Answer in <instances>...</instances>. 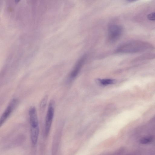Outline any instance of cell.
Listing matches in <instances>:
<instances>
[{
  "mask_svg": "<svg viewBox=\"0 0 155 155\" xmlns=\"http://www.w3.org/2000/svg\"><path fill=\"white\" fill-rule=\"evenodd\" d=\"M152 139L153 138L152 137H146L141 139L140 141V143L144 144H147L151 143Z\"/></svg>",
  "mask_w": 155,
  "mask_h": 155,
  "instance_id": "8fae6325",
  "label": "cell"
},
{
  "mask_svg": "<svg viewBox=\"0 0 155 155\" xmlns=\"http://www.w3.org/2000/svg\"><path fill=\"white\" fill-rule=\"evenodd\" d=\"M87 56L84 55L77 62L74 69L70 74L71 79H73L77 76L79 72L84 63L86 59Z\"/></svg>",
  "mask_w": 155,
  "mask_h": 155,
  "instance_id": "8992f818",
  "label": "cell"
},
{
  "mask_svg": "<svg viewBox=\"0 0 155 155\" xmlns=\"http://www.w3.org/2000/svg\"><path fill=\"white\" fill-rule=\"evenodd\" d=\"M39 129V127L31 128V139L32 143L35 145L37 143L38 137Z\"/></svg>",
  "mask_w": 155,
  "mask_h": 155,
  "instance_id": "52a82bcc",
  "label": "cell"
},
{
  "mask_svg": "<svg viewBox=\"0 0 155 155\" xmlns=\"http://www.w3.org/2000/svg\"><path fill=\"white\" fill-rule=\"evenodd\" d=\"M99 82L101 85L103 86H107L112 84L114 83V81L112 79H105L100 80Z\"/></svg>",
  "mask_w": 155,
  "mask_h": 155,
  "instance_id": "9c48e42d",
  "label": "cell"
},
{
  "mask_svg": "<svg viewBox=\"0 0 155 155\" xmlns=\"http://www.w3.org/2000/svg\"><path fill=\"white\" fill-rule=\"evenodd\" d=\"M147 18L150 21H155V11L148 14L147 16Z\"/></svg>",
  "mask_w": 155,
  "mask_h": 155,
  "instance_id": "7c38bea8",
  "label": "cell"
},
{
  "mask_svg": "<svg viewBox=\"0 0 155 155\" xmlns=\"http://www.w3.org/2000/svg\"><path fill=\"white\" fill-rule=\"evenodd\" d=\"M19 100L17 99H13L2 115L0 119V126H1L9 118L18 105Z\"/></svg>",
  "mask_w": 155,
  "mask_h": 155,
  "instance_id": "277c9868",
  "label": "cell"
},
{
  "mask_svg": "<svg viewBox=\"0 0 155 155\" xmlns=\"http://www.w3.org/2000/svg\"><path fill=\"white\" fill-rule=\"evenodd\" d=\"M48 97L45 96L41 101L40 105V108L41 111H43L46 107Z\"/></svg>",
  "mask_w": 155,
  "mask_h": 155,
  "instance_id": "30bf717a",
  "label": "cell"
},
{
  "mask_svg": "<svg viewBox=\"0 0 155 155\" xmlns=\"http://www.w3.org/2000/svg\"><path fill=\"white\" fill-rule=\"evenodd\" d=\"M29 114L31 128L38 127V122L37 112L34 106H32L30 108Z\"/></svg>",
  "mask_w": 155,
  "mask_h": 155,
  "instance_id": "5b68a950",
  "label": "cell"
},
{
  "mask_svg": "<svg viewBox=\"0 0 155 155\" xmlns=\"http://www.w3.org/2000/svg\"><path fill=\"white\" fill-rule=\"evenodd\" d=\"M155 59V53H147L136 58L134 60L133 62H138Z\"/></svg>",
  "mask_w": 155,
  "mask_h": 155,
  "instance_id": "ba28073f",
  "label": "cell"
},
{
  "mask_svg": "<svg viewBox=\"0 0 155 155\" xmlns=\"http://www.w3.org/2000/svg\"><path fill=\"white\" fill-rule=\"evenodd\" d=\"M123 29L120 25L112 24L109 25L108 29V37L109 41L114 43L117 41L122 34Z\"/></svg>",
  "mask_w": 155,
  "mask_h": 155,
  "instance_id": "7a4b0ae2",
  "label": "cell"
},
{
  "mask_svg": "<svg viewBox=\"0 0 155 155\" xmlns=\"http://www.w3.org/2000/svg\"><path fill=\"white\" fill-rule=\"evenodd\" d=\"M55 109V102L51 100L49 103L45 120V134L46 136L48 135L50 130L54 117Z\"/></svg>",
  "mask_w": 155,
  "mask_h": 155,
  "instance_id": "3957f363",
  "label": "cell"
},
{
  "mask_svg": "<svg viewBox=\"0 0 155 155\" xmlns=\"http://www.w3.org/2000/svg\"><path fill=\"white\" fill-rule=\"evenodd\" d=\"M155 49L150 43L139 40L129 41L122 44L115 51L119 53H149Z\"/></svg>",
  "mask_w": 155,
  "mask_h": 155,
  "instance_id": "6da1fadb",
  "label": "cell"
}]
</instances>
